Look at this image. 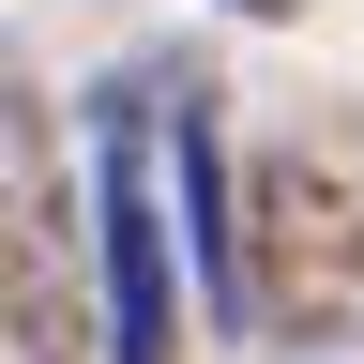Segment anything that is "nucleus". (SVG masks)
I'll list each match as a JSON object with an SVG mask.
<instances>
[{"mask_svg": "<svg viewBox=\"0 0 364 364\" xmlns=\"http://www.w3.org/2000/svg\"><path fill=\"white\" fill-rule=\"evenodd\" d=\"M152 91H107L91 122V258H107V364H167V213H152Z\"/></svg>", "mask_w": 364, "mask_h": 364, "instance_id": "f03ea898", "label": "nucleus"}, {"mask_svg": "<svg viewBox=\"0 0 364 364\" xmlns=\"http://www.w3.org/2000/svg\"><path fill=\"white\" fill-rule=\"evenodd\" d=\"M243 318L258 334H349L364 318V228L334 213L318 167H258L243 182Z\"/></svg>", "mask_w": 364, "mask_h": 364, "instance_id": "f257e3e1", "label": "nucleus"}]
</instances>
